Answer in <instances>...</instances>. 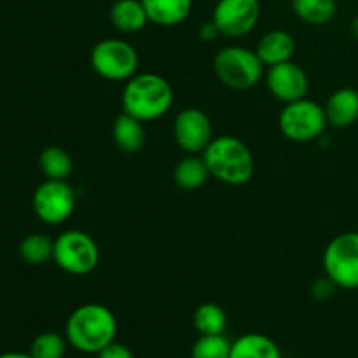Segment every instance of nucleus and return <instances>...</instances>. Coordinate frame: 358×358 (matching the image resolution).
Returning a JSON list of instances; mask_svg holds the SVG:
<instances>
[{
  "label": "nucleus",
  "instance_id": "f257e3e1",
  "mask_svg": "<svg viewBox=\"0 0 358 358\" xmlns=\"http://www.w3.org/2000/svg\"><path fill=\"white\" fill-rule=\"evenodd\" d=\"M117 320L110 308L98 303L80 304L70 313L65 324V338L73 350L96 355L115 341Z\"/></svg>",
  "mask_w": 358,
  "mask_h": 358
},
{
  "label": "nucleus",
  "instance_id": "f03ea898",
  "mask_svg": "<svg viewBox=\"0 0 358 358\" xmlns=\"http://www.w3.org/2000/svg\"><path fill=\"white\" fill-rule=\"evenodd\" d=\"M173 105V90L163 76L143 72L126 80L122 108L142 122L163 117Z\"/></svg>",
  "mask_w": 358,
  "mask_h": 358
},
{
  "label": "nucleus",
  "instance_id": "7ed1b4c3",
  "mask_svg": "<svg viewBox=\"0 0 358 358\" xmlns=\"http://www.w3.org/2000/svg\"><path fill=\"white\" fill-rule=\"evenodd\" d=\"M203 159L208 166L210 177L226 185H245L254 177V156L236 136L222 135L213 138L203 150Z\"/></svg>",
  "mask_w": 358,
  "mask_h": 358
},
{
  "label": "nucleus",
  "instance_id": "20e7f679",
  "mask_svg": "<svg viewBox=\"0 0 358 358\" xmlns=\"http://www.w3.org/2000/svg\"><path fill=\"white\" fill-rule=\"evenodd\" d=\"M213 70L224 86L245 91L257 86L264 73V63L252 49L243 45H226L213 58Z\"/></svg>",
  "mask_w": 358,
  "mask_h": 358
},
{
  "label": "nucleus",
  "instance_id": "39448f33",
  "mask_svg": "<svg viewBox=\"0 0 358 358\" xmlns=\"http://www.w3.org/2000/svg\"><path fill=\"white\" fill-rule=\"evenodd\" d=\"M52 261L62 271L73 276L90 275L100 262V248L87 233L69 229L55 240Z\"/></svg>",
  "mask_w": 358,
  "mask_h": 358
},
{
  "label": "nucleus",
  "instance_id": "423d86ee",
  "mask_svg": "<svg viewBox=\"0 0 358 358\" xmlns=\"http://www.w3.org/2000/svg\"><path fill=\"white\" fill-rule=\"evenodd\" d=\"M327 124L325 108L310 98L285 103L278 117L280 131L283 136L299 143L320 138Z\"/></svg>",
  "mask_w": 358,
  "mask_h": 358
},
{
  "label": "nucleus",
  "instance_id": "0eeeda50",
  "mask_svg": "<svg viewBox=\"0 0 358 358\" xmlns=\"http://www.w3.org/2000/svg\"><path fill=\"white\" fill-rule=\"evenodd\" d=\"M325 276L338 289H358V233L348 231L332 238L324 250Z\"/></svg>",
  "mask_w": 358,
  "mask_h": 358
},
{
  "label": "nucleus",
  "instance_id": "6e6552de",
  "mask_svg": "<svg viewBox=\"0 0 358 358\" xmlns=\"http://www.w3.org/2000/svg\"><path fill=\"white\" fill-rule=\"evenodd\" d=\"M91 66L107 80H128L138 70V52L121 38H103L91 49Z\"/></svg>",
  "mask_w": 358,
  "mask_h": 358
},
{
  "label": "nucleus",
  "instance_id": "1a4fd4ad",
  "mask_svg": "<svg viewBox=\"0 0 358 358\" xmlns=\"http://www.w3.org/2000/svg\"><path fill=\"white\" fill-rule=\"evenodd\" d=\"M77 196L72 185L66 180L42 182L34 192L31 206L38 219L49 226H59L72 217L76 210Z\"/></svg>",
  "mask_w": 358,
  "mask_h": 358
},
{
  "label": "nucleus",
  "instance_id": "9d476101",
  "mask_svg": "<svg viewBox=\"0 0 358 358\" xmlns=\"http://www.w3.org/2000/svg\"><path fill=\"white\" fill-rule=\"evenodd\" d=\"M261 17L259 0H219L213 7L212 21L226 37H245Z\"/></svg>",
  "mask_w": 358,
  "mask_h": 358
},
{
  "label": "nucleus",
  "instance_id": "9b49d317",
  "mask_svg": "<svg viewBox=\"0 0 358 358\" xmlns=\"http://www.w3.org/2000/svg\"><path fill=\"white\" fill-rule=\"evenodd\" d=\"M173 136L185 154H203L213 140V128L208 114L201 108L187 107L175 117Z\"/></svg>",
  "mask_w": 358,
  "mask_h": 358
},
{
  "label": "nucleus",
  "instance_id": "f8f14e48",
  "mask_svg": "<svg viewBox=\"0 0 358 358\" xmlns=\"http://www.w3.org/2000/svg\"><path fill=\"white\" fill-rule=\"evenodd\" d=\"M266 86L276 100L290 103V101L306 98L308 91H310V77L299 63L290 59V62L268 66Z\"/></svg>",
  "mask_w": 358,
  "mask_h": 358
},
{
  "label": "nucleus",
  "instance_id": "ddd939ff",
  "mask_svg": "<svg viewBox=\"0 0 358 358\" xmlns=\"http://www.w3.org/2000/svg\"><path fill=\"white\" fill-rule=\"evenodd\" d=\"M327 122L334 128H348L358 119V91L353 87H341L329 96L325 103Z\"/></svg>",
  "mask_w": 358,
  "mask_h": 358
},
{
  "label": "nucleus",
  "instance_id": "4468645a",
  "mask_svg": "<svg viewBox=\"0 0 358 358\" xmlns=\"http://www.w3.org/2000/svg\"><path fill=\"white\" fill-rule=\"evenodd\" d=\"M255 52L266 66L290 62L296 52V41L285 30H271L259 41Z\"/></svg>",
  "mask_w": 358,
  "mask_h": 358
},
{
  "label": "nucleus",
  "instance_id": "2eb2a0df",
  "mask_svg": "<svg viewBox=\"0 0 358 358\" xmlns=\"http://www.w3.org/2000/svg\"><path fill=\"white\" fill-rule=\"evenodd\" d=\"M149 21L157 27H177L192 10V0H142Z\"/></svg>",
  "mask_w": 358,
  "mask_h": 358
},
{
  "label": "nucleus",
  "instance_id": "dca6fc26",
  "mask_svg": "<svg viewBox=\"0 0 358 358\" xmlns=\"http://www.w3.org/2000/svg\"><path fill=\"white\" fill-rule=\"evenodd\" d=\"M110 23L122 34H135L145 28L149 16L142 0H115L110 7Z\"/></svg>",
  "mask_w": 358,
  "mask_h": 358
},
{
  "label": "nucleus",
  "instance_id": "f3484780",
  "mask_svg": "<svg viewBox=\"0 0 358 358\" xmlns=\"http://www.w3.org/2000/svg\"><path fill=\"white\" fill-rule=\"evenodd\" d=\"M112 136H114L115 145L122 152L136 154L138 150H142L143 142H145L143 122L140 119L122 112L121 115L115 117L114 126H112Z\"/></svg>",
  "mask_w": 358,
  "mask_h": 358
},
{
  "label": "nucleus",
  "instance_id": "a211bd4d",
  "mask_svg": "<svg viewBox=\"0 0 358 358\" xmlns=\"http://www.w3.org/2000/svg\"><path fill=\"white\" fill-rule=\"evenodd\" d=\"M229 358H282V352L268 336L248 332L231 345Z\"/></svg>",
  "mask_w": 358,
  "mask_h": 358
},
{
  "label": "nucleus",
  "instance_id": "6ab92c4d",
  "mask_svg": "<svg viewBox=\"0 0 358 358\" xmlns=\"http://www.w3.org/2000/svg\"><path fill=\"white\" fill-rule=\"evenodd\" d=\"M208 178V166H206L203 156H198V154H189L187 157L178 161L173 170L175 184L185 191H196V189L203 187Z\"/></svg>",
  "mask_w": 358,
  "mask_h": 358
},
{
  "label": "nucleus",
  "instance_id": "aec40b11",
  "mask_svg": "<svg viewBox=\"0 0 358 358\" xmlns=\"http://www.w3.org/2000/svg\"><path fill=\"white\" fill-rule=\"evenodd\" d=\"M292 9L306 24L324 27L334 20L338 13V0H292Z\"/></svg>",
  "mask_w": 358,
  "mask_h": 358
},
{
  "label": "nucleus",
  "instance_id": "412c9836",
  "mask_svg": "<svg viewBox=\"0 0 358 358\" xmlns=\"http://www.w3.org/2000/svg\"><path fill=\"white\" fill-rule=\"evenodd\" d=\"M38 166L49 180H66L72 175L73 163L70 154L62 147H45L38 157Z\"/></svg>",
  "mask_w": 358,
  "mask_h": 358
},
{
  "label": "nucleus",
  "instance_id": "4be33fe9",
  "mask_svg": "<svg viewBox=\"0 0 358 358\" xmlns=\"http://www.w3.org/2000/svg\"><path fill=\"white\" fill-rule=\"evenodd\" d=\"M192 324L199 336L224 334L227 329V315L219 304L203 303L196 308Z\"/></svg>",
  "mask_w": 358,
  "mask_h": 358
},
{
  "label": "nucleus",
  "instance_id": "5701e85b",
  "mask_svg": "<svg viewBox=\"0 0 358 358\" xmlns=\"http://www.w3.org/2000/svg\"><path fill=\"white\" fill-rule=\"evenodd\" d=\"M52 252H55V241L38 233L28 234L20 245L21 259L30 266H41L49 262L52 259Z\"/></svg>",
  "mask_w": 358,
  "mask_h": 358
},
{
  "label": "nucleus",
  "instance_id": "b1692460",
  "mask_svg": "<svg viewBox=\"0 0 358 358\" xmlns=\"http://www.w3.org/2000/svg\"><path fill=\"white\" fill-rule=\"evenodd\" d=\"M66 346H69V341L65 336L48 331L38 334L31 341L28 353L34 358H63L66 353Z\"/></svg>",
  "mask_w": 358,
  "mask_h": 358
},
{
  "label": "nucleus",
  "instance_id": "393cba45",
  "mask_svg": "<svg viewBox=\"0 0 358 358\" xmlns=\"http://www.w3.org/2000/svg\"><path fill=\"white\" fill-rule=\"evenodd\" d=\"M231 345L233 343L224 334L199 336L191 350V358H229Z\"/></svg>",
  "mask_w": 358,
  "mask_h": 358
},
{
  "label": "nucleus",
  "instance_id": "a878e982",
  "mask_svg": "<svg viewBox=\"0 0 358 358\" xmlns=\"http://www.w3.org/2000/svg\"><path fill=\"white\" fill-rule=\"evenodd\" d=\"M336 289H338L336 283L329 276H324V278H318L313 283V287H311V296L317 301H327L334 296Z\"/></svg>",
  "mask_w": 358,
  "mask_h": 358
},
{
  "label": "nucleus",
  "instance_id": "bb28decb",
  "mask_svg": "<svg viewBox=\"0 0 358 358\" xmlns=\"http://www.w3.org/2000/svg\"><path fill=\"white\" fill-rule=\"evenodd\" d=\"M96 358H135V355H133V352L128 346L122 345V343L114 341L108 346H105L101 352H98Z\"/></svg>",
  "mask_w": 358,
  "mask_h": 358
},
{
  "label": "nucleus",
  "instance_id": "cd10ccee",
  "mask_svg": "<svg viewBox=\"0 0 358 358\" xmlns=\"http://www.w3.org/2000/svg\"><path fill=\"white\" fill-rule=\"evenodd\" d=\"M219 35H220V31H219V28H217V24L213 23V21L203 23L201 28H199V38H201V41H205V42L215 41Z\"/></svg>",
  "mask_w": 358,
  "mask_h": 358
},
{
  "label": "nucleus",
  "instance_id": "c85d7f7f",
  "mask_svg": "<svg viewBox=\"0 0 358 358\" xmlns=\"http://www.w3.org/2000/svg\"><path fill=\"white\" fill-rule=\"evenodd\" d=\"M0 358H34L30 353H23V352H6L0 353Z\"/></svg>",
  "mask_w": 358,
  "mask_h": 358
},
{
  "label": "nucleus",
  "instance_id": "c756f323",
  "mask_svg": "<svg viewBox=\"0 0 358 358\" xmlns=\"http://www.w3.org/2000/svg\"><path fill=\"white\" fill-rule=\"evenodd\" d=\"M350 31H352L353 38H357V41H358V14L355 17H353L352 23H350Z\"/></svg>",
  "mask_w": 358,
  "mask_h": 358
}]
</instances>
